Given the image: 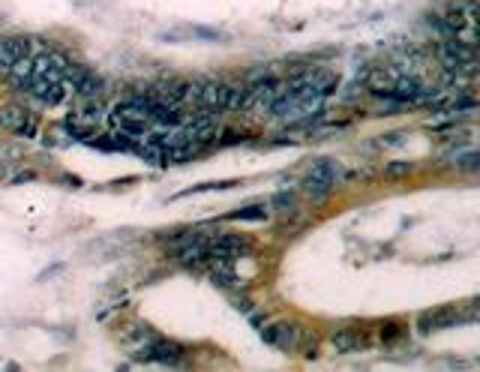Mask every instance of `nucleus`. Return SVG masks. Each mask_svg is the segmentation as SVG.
<instances>
[{
    "instance_id": "9",
    "label": "nucleus",
    "mask_w": 480,
    "mask_h": 372,
    "mask_svg": "<svg viewBox=\"0 0 480 372\" xmlns=\"http://www.w3.org/2000/svg\"><path fill=\"white\" fill-rule=\"evenodd\" d=\"M24 54H30V43H27L24 36H6V39H0V78H6L9 69L15 66V60L24 57Z\"/></svg>"
},
{
    "instance_id": "22",
    "label": "nucleus",
    "mask_w": 480,
    "mask_h": 372,
    "mask_svg": "<svg viewBox=\"0 0 480 372\" xmlns=\"http://www.w3.org/2000/svg\"><path fill=\"white\" fill-rule=\"evenodd\" d=\"M234 306H237V309H243L246 315L253 313V300H249V297H234Z\"/></svg>"
},
{
    "instance_id": "4",
    "label": "nucleus",
    "mask_w": 480,
    "mask_h": 372,
    "mask_svg": "<svg viewBox=\"0 0 480 372\" xmlns=\"http://www.w3.org/2000/svg\"><path fill=\"white\" fill-rule=\"evenodd\" d=\"M219 133V124H216V114H198L195 120H189V124L180 129V142H186V144H207V142H213V135Z\"/></svg>"
},
{
    "instance_id": "5",
    "label": "nucleus",
    "mask_w": 480,
    "mask_h": 372,
    "mask_svg": "<svg viewBox=\"0 0 480 372\" xmlns=\"http://www.w3.org/2000/svg\"><path fill=\"white\" fill-rule=\"evenodd\" d=\"M285 82H273V78H264L262 84L253 87V99H249V108L258 114H270V108H273L279 99L285 94Z\"/></svg>"
},
{
    "instance_id": "21",
    "label": "nucleus",
    "mask_w": 480,
    "mask_h": 372,
    "mask_svg": "<svg viewBox=\"0 0 480 372\" xmlns=\"http://www.w3.org/2000/svg\"><path fill=\"white\" fill-rule=\"evenodd\" d=\"M270 204H273L276 210H288V207L294 204V195H292V193H276V195H273V201H270Z\"/></svg>"
},
{
    "instance_id": "10",
    "label": "nucleus",
    "mask_w": 480,
    "mask_h": 372,
    "mask_svg": "<svg viewBox=\"0 0 480 372\" xmlns=\"http://www.w3.org/2000/svg\"><path fill=\"white\" fill-rule=\"evenodd\" d=\"M366 343H369V339L363 334H357V330H352V327L330 330V345H333L336 355H352V351L366 348Z\"/></svg>"
},
{
    "instance_id": "16",
    "label": "nucleus",
    "mask_w": 480,
    "mask_h": 372,
    "mask_svg": "<svg viewBox=\"0 0 480 372\" xmlns=\"http://www.w3.org/2000/svg\"><path fill=\"white\" fill-rule=\"evenodd\" d=\"M393 82H396V75L393 73H384V69H378V73L369 75V90L378 96H393Z\"/></svg>"
},
{
    "instance_id": "17",
    "label": "nucleus",
    "mask_w": 480,
    "mask_h": 372,
    "mask_svg": "<svg viewBox=\"0 0 480 372\" xmlns=\"http://www.w3.org/2000/svg\"><path fill=\"white\" fill-rule=\"evenodd\" d=\"M99 90H103V78H99V75H93V73H90V69H87V73H84L82 78H78V84L73 87V94L84 96V99H96V94H99Z\"/></svg>"
},
{
    "instance_id": "18",
    "label": "nucleus",
    "mask_w": 480,
    "mask_h": 372,
    "mask_svg": "<svg viewBox=\"0 0 480 372\" xmlns=\"http://www.w3.org/2000/svg\"><path fill=\"white\" fill-rule=\"evenodd\" d=\"M412 163L408 159H403V163H387L384 165V177H390V180H399V177H408L412 174Z\"/></svg>"
},
{
    "instance_id": "3",
    "label": "nucleus",
    "mask_w": 480,
    "mask_h": 372,
    "mask_svg": "<svg viewBox=\"0 0 480 372\" xmlns=\"http://www.w3.org/2000/svg\"><path fill=\"white\" fill-rule=\"evenodd\" d=\"M474 318V309L472 313H459L453 306H444V309H429L417 318V327L420 334H433V330H447V327H456L459 321H472Z\"/></svg>"
},
{
    "instance_id": "12",
    "label": "nucleus",
    "mask_w": 480,
    "mask_h": 372,
    "mask_svg": "<svg viewBox=\"0 0 480 372\" xmlns=\"http://www.w3.org/2000/svg\"><path fill=\"white\" fill-rule=\"evenodd\" d=\"M27 90H30V94H33L43 105H54V103H60V96H63V84L54 82V78H33Z\"/></svg>"
},
{
    "instance_id": "6",
    "label": "nucleus",
    "mask_w": 480,
    "mask_h": 372,
    "mask_svg": "<svg viewBox=\"0 0 480 372\" xmlns=\"http://www.w3.org/2000/svg\"><path fill=\"white\" fill-rule=\"evenodd\" d=\"M228 82H219V78H210L202 82V96H198V108H204L207 114H225V103H228Z\"/></svg>"
},
{
    "instance_id": "7",
    "label": "nucleus",
    "mask_w": 480,
    "mask_h": 372,
    "mask_svg": "<svg viewBox=\"0 0 480 372\" xmlns=\"http://www.w3.org/2000/svg\"><path fill=\"white\" fill-rule=\"evenodd\" d=\"M300 325H288V321H283V325H270V327H264L262 330V336H264V343H270V345H276V348H283V351H294L297 348V343H300Z\"/></svg>"
},
{
    "instance_id": "8",
    "label": "nucleus",
    "mask_w": 480,
    "mask_h": 372,
    "mask_svg": "<svg viewBox=\"0 0 480 372\" xmlns=\"http://www.w3.org/2000/svg\"><path fill=\"white\" fill-rule=\"evenodd\" d=\"M0 126L6 133H18V135H33L36 133V124L22 105H3L0 108Z\"/></svg>"
},
{
    "instance_id": "20",
    "label": "nucleus",
    "mask_w": 480,
    "mask_h": 372,
    "mask_svg": "<svg viewBox=\"0 0 480 372\" xmlns=\"http://www.w3.org/2000/svg\"><path fill=\"white\" fill-rule=\"evenodd\" d=\"M267 210L264 207H253V210H234L232 219H264Z\"/></svg>"
},
{
    "instance_id": "11",
    "label": "nucleus",
    "mask_w": 480,
    "mask_h": 372,
    "mask_svg": "<svg viewBox=\"0 0 480 372\" xmlns=\"http://www.w3.org/2000/svg\"><path fill=\"white\" fill-rule=\"evenodd\" d=\"M144 357L159 360V364H180L186 357V348L180 343H168V339H156L153 345L144 348Z\"/></svg>"
},
{
    "instance_id": "14",
    "label": "nucleus",
    "mask_w": 480,
    "mask_h": 372,
    "mask_svg": "<svg viewBox=\"0 0 480 372\" xmlns=\"http://www.w3.org/2000/svg\"><path fill=\"white\" fill-rule=\"evenodd\" d=\"M249 99H253V84H246V82H237L228 87V103H225V112H232V114H240V112H246L249 108Z\"/></svg>"
},
{
    "instance_id": "13",
    "label": "nucleus",
    "mask_w": 480,
    "mask_h": 372,
    "mask_svg": "<svg viewBox=\"0 0 480 372\" xmlns=\"http://www.w3.org/2000/svg\"><path fill=\"white\" fill-rule=\"evenodd\" d=\"M147 120H156L163 126H177L180 124V108L168 99H150V108H147Z\"/></svg>"
},
{
    "instance_id": "2",
    "label": "nucleus",
    "mask_w": 480,
    "mask_h": 372,
    "mask_svg": "<svg viewBox=\"0 0 480 372\" xmlns=\"http://www.w3.org/2000/svg\"><path fill=\"white\" fill-rule=\"evenodd\" d=\"M336 180H339V165L330 163V159H322V163H315L313 168H309L303 189L318 201V198H324L330 189L336 186Z\"/></svg>"
},
{
    "instance_id": "15",
    "label": "nucleus",
    "mask_w": 480,
    "mask_h": 372,
    "mask_svg": "<svg viewBox=\"0 0 480 372\" xmlns=\"http://www.w3.org/2000/svg\"><path fill=\"white\" fill-rule=\"evenodd\" d=\"M156 96L180 105L186 99V82L183 78H163V82H156Z\"/></svg>"
},
{
    "instance_id": "19",
    "label": "nucleus",
    "mask_w": 480,
    "mask_h": 372,
    "mask_svg": "<svg viewBox=\"0 0 480 372\" xmlns=\"http://www.w3.org/2000/svg\"><path fill=\"white\" fill-rule=\"evenodd\" d=\"M456 168H465V172H477V168H480V156L474 154V150H468V154L456 156Z\"/></svg>"
},
{
    "instance_id": "23",
    "label": "nucleus",
    "mask_w": 480,
    "mask_h": 372,
    "mask_svg": "<svg viewBox=\"0 0 480 372\" xmlns=\"http://www.w3.org/2000/svg\"><path fill=\"white\" fill-rule=\"evenodd\" d=\"M382 336H387V339H390V336H399V327L393 325V321H390V325L382 327Z\"/></svg>"
},
{
    "instance_id": "1",
    "label": "nucleus",
    "mask_w": 480,
    "mask_h": 372,
    "mask_svg": "<svg viewBox=\"0 0 480 372\" xmlns=\"http://www.w3.org/2000/svg\"><path fill=\"white\" fill-rule=\"evenodd\" d=\"M253 249V240L243 235H216L207 237V261H237Z\"/></svg>"
}]
</instances>
